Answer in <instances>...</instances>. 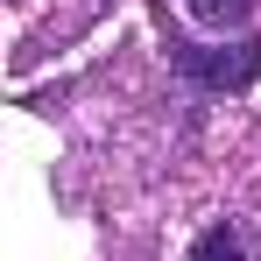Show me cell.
Segmentation results:
<instances>
[{"label":"cell","instance_id":"6da1fadb","mask_svg":"<svg viewBox=\"0 0 261 261\" xmlns=\"http://www.w3.org/2000/svg\"><path fill=\"white\" fill-rule=\"evenodd\" d=\"M191 261H247V247H240V233H233V226H212V233H198Z\"/></svg>","mask_w":261,"mask_h":261},{"label":"cell","instance_id":"7a4b0ae2","mask_svg":"<svg viewBox=\"0 0 261 261\" xmlns=\"http://www.w3.org/2000/svg\"><path fill=\"white\" fill-rule=\"evenodd\" d=\"M240 7H247V0H191L198 21H226V14H240Z\"/></svg>","mask_w":261,"mask_h":261}]
</instances>
